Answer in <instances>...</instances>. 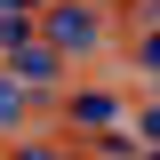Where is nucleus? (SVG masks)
Here are the masks:
<instances>
[{"mask_svg": "<svg viewBox=\"0 0 160 160\" xmlns=\"http://www.w3.org/2000/svg\"><path fill=\"white\" fill-rule=\"evenodd\" d=\"M48 56H56V48H24V56H16V64H24V80H48V72H56Z\"/></svg>", "mask_w": 160, "mask_h": 160, "instance_id": "2", "label": "nucleus"}, {"mask_svg": "<svg viewBox=\"0 0 160 160\" xmlns=\"http://www.w3.org/2000/svg\"><path fill=\"white\" fill-rule=\"evenodd\" d=\"M0 8H8V0H0ZM16 8H24V0H16Z\"/></svg>", "mask_w": 160, "mask_h": 160, "instance_id": "3", "label": "nucleus"}, {"mask_svg": "<svg viewBox=\"0 0 160 160\" xmlns=\"http://www.w3.org/2000/svg\"><path fill=\"white\" fill-rule=\"evenodd\" d=\"M56 40H96V24L80 16V8H64V16H56Z\"/></svg>", "mask_w": 160, "mask_h": 160, "instance_id": "1", "label": "nucleus"}]
</instances>
